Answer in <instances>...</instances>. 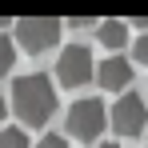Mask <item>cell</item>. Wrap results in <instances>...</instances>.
<instances>
[{
    "mask_svg": "<svg viewBox=\"0 0 148 148\" xmlns=\"http://www.w3.org/2000/svg\"><path fill=\"white\" fill-rule=\"evenodd\" d=\"M12 108H16V116H20L28 128L48 124L52 112H56V84H52L44 72L16 76V84H12Z\"/></svg>",
    "mask_w": 148,
    "mask_h": 148,
    "instance_id": "1",
    "label": "cell"
},
{
    "mask_svg": "<svg viewBox=\"0 0 148 148\" xmlns=\"http://www.w3.org/2000/svg\"><path fill=\"white\" fill-rule=\"evenodd\" d=\"M104 124H108V112H104V104L92 96L76 100L72 108H68V132H72L76 140H88V144H96L100 132H104Z\"/></svg>",
    "mask_w": 148,
    "mask_h": 148,
    "instance_id": "2",
    "label": "cell"
},
{
    "mask_svg": "<svg viewBox=\"0 0 148 148\" xmlns=\"http://www.w3.org/2000/svg\"><path fill=\"white\" fill-rule=\"evenodd\" d=\"M16 40H20L24 52L40 56V52L56 48V40H60V20H52V16H24V20H16Z\"/></svg>",
    "mask_w": 148,
    "mask_h": 148,
    "instance_id": "3",
    "label": "cell"
},
{
    "mask_svg": "<svg viewBox=\"0 0 148 148\" xmlns=\"http://www.w3.org/2000/svg\"><path fill=\"white\" fill-rule=\"evenodd\" d=\"M96 76V64H92V48L88 44H68L56 60V80L64 88H80Z\"/></svg>",
    "mask_w": 148,
    "mask_h": 148,
    "instance_id": "4",
    "label": "cell"
},
{
    "mask_svg": "<svg viewBox=\"0 0 148 148\" xmlns=\"http://www.w3.org/2000/svg\"><path fill=\"white\" fill-rule=\"evenodd\" d=\"M108 124L120 132V136H140L148 128V108H144V96L128 92V96L116 100V108L108 112Z\"/></svg>",
    "mask_w": 148,
    "mask_h": 148,
    "instance_id": "5",
    "label": "cell"
},
{
    "mask_svg": "<svg viewBox=\"0 0 148 148\" xmlns=\"http://www.w3.org/2000/svg\"><path fill=\"white\" fill-rule=\"evenodd\" d=\"M96 80H100L104 92H124V88L132 84V60H124V56L100 60V64H96Z\"/></svg>",
    "mask_w": 148,
    "mask_h": 148,
    "instance_id": "6",
    "label": "cell"
},
{
    "mask_svg": "<svg viewBox=\"0 0 148 148\" xmlns=\"http://www.w3.org/2000/svg\"><path fill=\"white\" fill-rule=\"evenodd\" d=\"M96 36H100L104 48H124L128 28H124V20H100V24H96Z\"/></svg>",
    "mask_w": 148,
    "mask_h": 148,
    "instance_id": "7",
    "label": "cell"
},
{
    "mask_svg": "<svg viewBox=\"0 0 148 148\" xmlns=\"http://www.w3.org/2000/svg\"><path fill=\"white\" fill-rule=\"evenodd\" d=\"M0 148H32L24 128H0Z\"/></svg>",
    "mask_w": 148,
    "mask_h": 148,
    "instance_id": "8",
    "label": "cell"
},
{
    "mask_svg": "<svg viewBox=\"0 0 148 148\" xmlns=\"http://www.w3.org/2000/svg\"><path fill=\"white\" fill-rule=\"evenodd\" d=\"M12 64H16V44H12L8 36H0V76L12 72Z\"/></svg>",
    "mask_w": 148,
    "mask_h": 148,
    "instance_id": "9",
    "label": "cell"
},
{
    "mask_svg": "<svg viewBox=\"0 0 148 148\" xmlns=\"http://www.w3.org/2000/svg\"><path fill=\"white\" fill-rule=\"evenodd\" d=\"M132 60H136V64H148V32L132 44Z\"/></svg>",
    "mask_w": 148,
    "mask_h": 148,
    "instance_id": "10",
    "label": "cell"
},
{
    "mask_svg": "<svg viewBox=\"0 0 148 148\" xmlns=\"http://www.w3.org/2000/svg\"><path fill=\"white\" fill-rule=\"evenodd\" d=\"M36 148H68V140H64V136H56V132H48V136H40V140H36Z\"/></svg>",
    "mask_w": 148,
    "mask_h": 148,
    "instance_id": "11",
    "label": "cell"
},
{
    "mask_svg": "<svg viewBox=\"0 0 148 148\" xmlns=\"http://www.w3.org/2000/svg\"><path fill=\"white\" fill-rule=\"evenodd\" d=\"M96 148H120V144H112V140H104V144H96Z\"/></svg>",
    "mask_w": 148,
    "mask_h": 148,
    "instance_id": "12",
    "label": "cell"
},
{
    "mask_svg": "<svg viewBox=\"0 0 148 148\" xmlns=\"http://www.w3.org/2000/svg\"><path fill=\"white\" fill-rule=\"evenodd\" d=\"M0 120H4V96H0Z\"/></svg>",
    "mask_w": 148,
    "mask_h": 148,
    "instance_id": "13",
    "label": "cell"
}]
</instances>
